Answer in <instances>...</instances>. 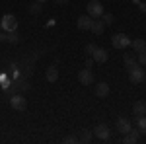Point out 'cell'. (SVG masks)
<instances>
[{
	"label": "cell",
	"mask_w": 146,
	"mask_h": 144,
	"mask_svg": "<svg viewBox=\"0 0 146 144\" xmlns=\"http://www.w3.org/2000/svg\"><path fill=\"white\" fill-rule=\"evenodd\" d=\"M0 25H2L4 31H16V29H18V20H16V16H12V14H4Z\"/></svg>",
	"instance_id": "1"
},
{
	"label": "cell",
	"mask_w": 146,
	"mask_h": 144,
	"mask_svg": "<svg viewBox=\"0 0 146 144\" xmlns=\"http://www.w3.org/2000/svg\"><path fill=\"white\" fill-rule=\"evenodd\" d=\"M111 45L115 49H127V47H131V39L125 33H115L111 37Z\"/></svg>",
	"instance_id": "2"
},
{
	"label": "cell",
	"mask_w": 146,
	"mask_h": 144,
	"mask_svg": "<svg viewBox=\"0 0 146 144\" xmlns=\"http://www.w3.org/2000/svg\"><path fill=\"white\" fill-rule=\"evenodd\" d=\"M10 105H12V109H16V111H25L27 100L23 98L22 94H12L10 96Z\"/></svg>",
	"instance_id": "3"
},
{
	"label": "cell",
	"mask_w": 146,
	"mask_h": 144,
	"mask_svg": "<svg viewBox=\"0 0 146 144\" xmlns=\"http://www.w3.org/2000/svg\"><path fill=\"white\" fill-rule=\"evenodd\" d=\"M144 68H140V64H136V66L129 68V80L133 82V84H140V82H144Z\"/></svg>",
	"instance_id": "4"
},
{
	"label": "cell",
	"mask_w": 146,
	"mask_h": 144,
	"mask_svg": "<svg viewBox=\"0 0 146 144\" xmlns=\"http://www.w3.org/2000/svg\"><path fill=\"white\" fill-rule=\"evenodd\" d=\"M86 8H88V16L92 18H101V14H103V4L100 0H90V4Z\"/></svg>",
	"instance_id": "5"
},
{
	"label": "cell",
	"mask_w": 146,
	"mask_h": 144,
	"mask_svg": "<svg viewBox=\"0 0 146 144\" xmlns=\"http://www.w3.org/2000/svg\"><path fill=\"white\" fill-rule=\"evenodd\" d=\"M92 133L96 134L98 138H101V140H109V138H111V131H109V127H107V125H103V123L96 125Z\"/></svg>",
	"instance_id": "6"
},
{
	"label": "cell",
	"mask_w": 146,
	"mask_h": 144,
	"mask_svg": "<svg viewBox=\"0 0 146 144\" xmlns=\"http://www.w3.org/2000/svg\"><path fill=\"white\" fill-rule=\"evenodd\" d=\"M78 82L82 84V86L94 84V72H92L90 68H82V70L78 72Z\"/></svg>",
	"instance_id": "7"
},
{
	"label": "cell",
	"mask_w": 146,
	"mask_h": 144,
	"mask_svg": "<svg viewBox=\"0 0 146 144\" xmlns=\"http://www.w3.org/2000/svg\"><path fill=\"white\" fill-rule=\"evenodd\" d=\"M115 127H117V131H119L121 134H127L131 129H133V123L129 121L127 117H119V119H117V123H115Z\"/></svg>",
	"instance_id": "8"
},
{
	"label": "cell",
	"mask_w": 146,
	"mask_h": 144,
	"mask_svg": "<svg viewBox=\"0 0 146 144\" xmlns=\"http://www.w3.org/2000/svg\"><path fill=\"white\" fill-rule=\"evenodd\" d=\"M138 136H140V131L138 129H131L127 134H123V142L125 144H135V142H138Z\"/></svg>",
	"instance_id": "9"
},
{
	"label": "cell",
	"mask_w": 146,
	"mask_h": 144,
	"mask_svg": "<svg viewBox=\"0 0 146 144\" xmlns=\"http://www.w3.org/2000/svg\"><path fill=\"white\" fill-rule=\"evenodd\" d=\"M92 58H94V60H96V62H105V60H107V51H105V49H100V47H96V49H94V53H92Z\"/></svg>",
	"instance_id": "10"
},
{
	"label": "cell",
	"mask_w": 146,
	"mask_h": 144,
	"mask_svg": "<svg viewBox=\"0 0 146 144\" xmlns=\"http://www.w3.org/2000/svg\"><path fill=\"white\" fill-rule=\"evenodd\" d=\"M0 41H6V43H20V35L16 31H6V33H0Z\"/></svg>",
	"instance_id": "11"
},
{
	"label": "cell",
	"mask_w": 146,
	"mask_h": 144,
	"mask_svg": "<svg viewBox=\"0 0 146 144\" xmlns=\"http://www.w3.org/2000/svg\"><path fill=\"white\" fill-rule=\"evenodd\" d=\"M96 96H98V98H107V96H109V84H107V82L96 84Z\"/></svg>",
	"instance_id": "12"
},
{
	"label": "cell",
	"mask_w": 146,
	"mask_h": 144,
	"mask_svg": "<svg viewBox=\"0 0 146 144\" xmlns=\"http://www.w3.org/2000/svg\"><path fill=\"white\" fill-rule=\"evenodd\" d=\"M92 20H94V18H92V16H88V14H86V16H80L78 20H76V25H78V29H90Z\"/></svg>",
	"instance_id": "13"
},
{
	"label": "cell",
	"mask_w": 146,
	"mask_h": 144,
	"mask_svg": "<svg viewBox=\"0 0 146 144\" xmlns=\"http://www.w3.org/2000/svg\"><path fill=\"white\" fill-rule=\"evenodd\" d=\"M103 29H105V23L100 22L98 18H94V20H92V25H90V31H92V33H96V35H101V33H103Z\"/></svg>",
	"instance_id": "14"
},
{
	"label": "cell",
	"mask_w": 146,
	"mask_h": 144,
	"mask_svg": "<svg viewBox=\"0 0 146 144\" xmlns=\"http://www.w3.org/2000/svg\"><path fill=\"white\" fill-rule=\"evenodd\" d=\"M45 78H47V82H56L58 80V68L55 66V64H51V66L47 68V72H45Z\"/></svg>",
	"instance_id": "15"
},
{
	"label": "cell",
	"mask_w": 146,
	"mask_h": 144,
	"mask_svg": "<svg viewBox=\"0 0 146 144\" xmlns=\"http://www.w3.org/2000/svg\"><path fill=\"white\" fill-rule=\"evenodd\" d=\"M133 113H135V115H146V101L136 100L135 103H133Z\"/></svg>",
	"instance_id": "16"
},
{
	"label": "cell",
	"mask_w": 146,
	"mask_h": 144,
	"mask_svg": "<svg viewBox=\"0 0 146 144\" xmlns=\"http://www.w3.org/2000/svg\"><path fill=\"white\" fill-rule=\"evenodd\" d=\"M131 47H133V51H135L136 55H138V53H144L146 51V41L144 39H135V41H131Z\"/></svg>",
	"instance_id": "17"
},
{
	"label": "cell",
	"mask_w": 146,
	"mask_h": 144,
	"mask_svg": "<svg viewBox=\"0 0 146 144\" xmlns=\"http://www.w3.org/2000/svg\"><path fill=\"white\" fill-rule=\"evenodd\" d=\"M135 125L140 133H146V115H135Z\"/></svg>",
	"instance_id": "18"
},
{
	"label": "cell",
	"mask_w": 146,
	"mask_h": 144,
	"mask_svg": "<svg viewBox=\"0 0 146 144\" xmlns=\"http://www.w3.org/2000/svg\"><path fill=\"white\" fill-rule=\"evenodd\" d=\"M123 62H125V68H127V70H129V68H133V66H136V64H138V60H136V56H133V55H125Z\"/></svg>",
	"instance_id": "19"
},
{
	"label": "cell",
	"mask_w": 146,
	"mask_h": 144,
	"mask_svg": "<svg viewBox=\"0 0 146 144\" xmlns=\"http://www.w3.org/2000/svg\"><path fill=\"white\" fill-rule=\"evenodd\" d=\"M113 20H115V18H113V14H105V12L101 14V22L105 23V25H111Z\"/></svg>",
	"instance_id": "20"
},
{
	"label": "cell",
	"mask_w": 146,
	"mask_h": 144,
	"mask_svg": "<svg viewBox=\"0 0 146 144\" xmlns=\"http://www.w3.org/2000/svg\"><path fill=\"white\" fill-rule=\"evenodd\" d=\"M29 12H31V14H41V2L35 0L33 4H29Z\"/></svg>",
	"instance_id": "21"
},
{
	"label": "cell",
	"mask_w": 146,
	"mask_h": 144,
	"mask_svg": "<svg viewBox=\"0 0 146 144\" xmlns=\"http://www.w3.org/2000/svg\"><path fill=\"white\" fill-rule=\"evenodd\" d=\"M14 86H16L18 90H29V84H27V80H25V78H22L20 82H16Z\"/></svg>",
	"instance_id": "22"
},
{
	"label": "cell",
	"mask_w": 146,
	"mask_h": 144,
	"mask_svg": "<svg viewBox=\"0 0 146 144\" xmlns=\"http://www.w3.org/2000/svg\"><path fill=\"white\" fill-rule=\"evenodd\" d=\"M80 140H82V142H90V140H92V131L84 129V133H82V136H80Z\"/></svg>",
	"instance_id": "23"
},
{
	"label": "cell",
	"mask_w": 146,
	"mask_h": 144,
	"mask_svg": "<svg viewBox=\"0 0 146 144\" xmlns=\"http://www.w3.org/2000/svg\"><path fill=\"white\" fill-rule=\"evenodd\" d=\"M136 60H138L140 66H146V51L144 53H138V55H136Z\"/></svg>",
	"instance_id": "24"
},
{
	"label": "cell",
	"mask_w": 146,
	"mask_h": 144,
	"mask_svg": "<svg viewBox=\"0 0 146 144\" xmlns=\"http://www.w3.org/2000/svg\"><path fill=\"white\" fill-rule=\"evenodd\" d=\"M62 142L64 144H74V142H78V136H66Z\"/></svg>",
	"instance_id": "25"
},
{
	"label": "cell",
	"mask_w": 146,
	"mask_h": 144,
	"mask_svg": "<svg viewBox=\"0 0 146 144\" xmlns=\"http://www.w3.org/2000/svg\"><path fill=\"white\" fill-rule=\"evenodd\" d=\"M94 49H96V45H94V43L86 45V53H88V55H92V53H94Z\"/></svg>",
	"instance_id": "26"
},
{
	"label": "cell",
	"mask_w": 146,
	"mask_h": 144,
	"mask_svg": "<svg viewBox=\"0 0 146 144\" xmlns=\"http://www.w3.org/2000/svg\"><path fill=\"white\" fill-rule=\"evenodd\" d=\"M92 64H94V58H92V56H90V58L86 60V68H92Z\"/></svg>",
	"instance_id": "27"
},
{
	"label": "cell",
	"mask_w": 146,
	"mask_h": 144,
	"mask_svg": "<svg viewBox=\"0 0 146 144\" xmlns=\"http://www.w3.org/2000/svg\"><path fill=\"white\" fill-rule=\"evenodd\" d=\"M55 2H58V4H66L68 0H55Z\"/></svg>",
	"instance_id": "28"
},
{
	"label": "cell",
	"mask_w": 146,
	"mask_h": 144,
	"mask_svg": "<svg viewBox=\"0 0 146 144\" xmlns=\"http://www.w3.org/2000/svg\"><path fill=\"white\" fill-rule=\"evenodd\" d=\"M140 10H142V12H146V4H140Z\"/></svg>",
	"instance_id": "29"
},
{
	"label": "cell",
	"mask_w": 146,
	"mask_h": 144,
	"mask_svg": "<svg viewBox=\"0 0 146 144\" xmlns=\"http://www.w3.org/2000/svg\"><path fill=\"white\" fill-rule=\"evenodd\" d=\"M37 2H47V0H37Z\"/></svg>",
	"instance_id": "30"
},
{
	"label": "cell",
	"mask_w": 146,
	"mask_h": 144,
	"mask_svg": "<svg viewBox=\"0 0 146 144\" xmlns=\"http://www.w3.org/2000/svg\"><path fill=\"white\" fill-rule=\"evenodd\" d=\"M144 82H146V74H144Z\"/></svg>",
	"instance_id": "31"
}]
</instances>
